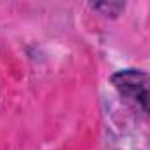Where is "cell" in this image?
Instances as JSON below:
<instances>
[{"mask_svg":"<svg viewBox=\"0 0 150 150\" xmlns=\"http://www.w3.org/2000/svg\"><path fill=\"white\" fill-rule=\"evenodd\" d=\"M111 83L125 101H129L132 106H138L143 113L148 111V74L145 71H118L111 76Z\"/></svg>","mask_w":150,"mask_h":150,"instance_id":"obj_1","label":"cell"},{"mask_svg":"<svg viewBox=\"0 0 150 150\" xmlns=\"http://www.w3.org/2000/svg\"><path fill=\"white\" fill-rule=\"evenodd\" d=\"M92 9L103 16L117 18L120 14V11L124 9V4H120V2H99V4H92Z\"/></svg>","mask_w":150,"mask_h":150,"instance_id":"obj_2","label":"cell"}]
</instances>
